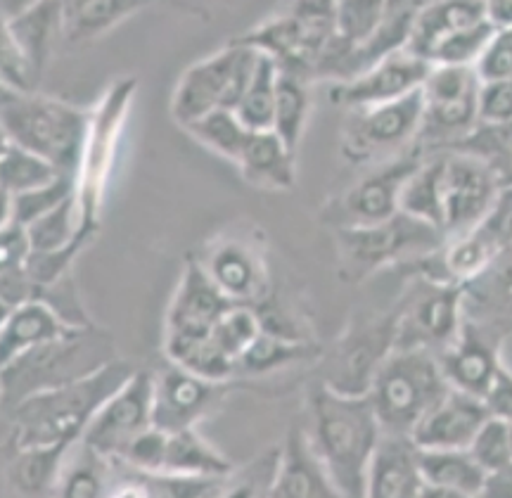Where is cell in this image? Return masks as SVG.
Listing matches in <instances>:
<instances>
[{"label":"cell","instance_id":"e0dca14e","mask_svg":"<svg viewBox=\"0 0 512 498\" xmlns=\"http://www.w3.org/2000/svg\"><path fill=\"white\" fill-rule=\"evenodd\" d=\"M152 401H155V375L150 370L136 373L98 408L81 442L119 461L138 434L152 427Z\"/></svg>","mask_w":512,"mask_h":498},{"label":"cell","instance_id":"3957f363","mask_svg":"<svg viewBox=\"0 0 512 498\" xmlns=\"http://www.w3.org/2000/svg\"><path fill=\"white\" fill-rule=\"evenodd\" d=\"M0 124L3 138L48 159L64 174L76 176L91 126L86 110L38 91L3 88Z\"/></svg>","mask_w":512,"mask_h":498},{"label":"cell","instance_id":"9f6ffc18","mask_svg":"<svg viewBox=\"0 0 512 498\" xmlns=\"http://www.w3.org/2000/svg\"><path fill=\"white\" fill-rule=\"evenodd\" d=\"M510 432H512V423H510Z\"/></svg>","mask_w":512,"mask_h":498},{"label":"cell","instance_id":"ee69618b","mask_svg":"<svg viewBox=\"0 0 512 498\" xmlns=\"http://www.w3.org/2000/svg\"><path fill=\"white\" fill-rule=\"evenodd\" d=\"M261 330H264V323L252 304H233L214 325L216 340L235 361L242 359V354L252 347Z\"/></svg>","mask_w":512,"mask_h":498},{"label":"cell","instance_id":"52a82bcc","mask_svg":"<svg viewBox=\"0 0 512 498\" xmlns=\"http://www.w3.org/2000/svg\"><path fill=\"white\" fill-rule=\"evenodd\" d=\"M117 359L110 340H102L95 325L74 330L43 347L31 349L3 366V397L5 406L17 404L38 389L62 385V382L83 378L105 363Z\"/></svg>","mask_w":512,"mask_h":498},{"label":"cell","instance_id":"d6986e66","mask_svg":"<svg viewBox=\"0 0 512 498\" xmlns=\"http://www.w3.org/2000/svg\"><path fill=\"white\" fill-rule=\"evenodd\" d=\"M430 72V62L422 60L420 55L411 53L408 48H403L377 60L375 65H370L356 79L332 83L330 100L335 105H342L344 110L384 105V102L401 100L406 95L422 91Z\"/></svg>","mask_w":512,"mask_h":498},{"label":"cell","instance_id":"5bb4252c","mask_svg":"<svg viewBox=\"0 0 512 498\" xmlns=\"http://www.w3.org/2000/svg\"><path fill=\"white\" fill-rule=\"evenodd\" d=\"M425 152L418 148L380 162L373 171L349 185L342 195L323 207V221L335 228L375 226L401 212V190Z\"/></svg>","mask_w":512,"mask_h":498},{"label":"cell","instance_id":"30bf717a","mask_svg":"<svg viewBox=\"0 0 512 498\" xmlns=\"http://www.w3.org/2000/svg\"><path fill=\"white\" fill-rule=\"evenodd\" d=\"M335 36V0H292L285 15L259 24L242 41L271 55L283 72L316 81L318 62Z\"/></svg>","mask_w":512,"mask_h":498},{"label":"cell","instance_id":"4fadbf2b","mask_svg":"<svg viewBox=\"0 0 512 498\" xmlns=\"http://www.w3.org/2000/svg\"><path fill=\"white\" fill-rule=\"evenodd\" d=\"M399 337V306L387 314L368 316L344 332L323 359L325 385L344 394H368Z\"/></svg>","mask_w":512,"mask_h":498},{"label":"cell","instance_id":"ac0fdd59","mask_svg":"<svg viewBox=\"0 0 512 498\" xmlns=\"http://www.w3.org/2000/svg\"><path fill=\"white\" fill-rule=\"evenodd\" d=\"M230 382H216L169 361L155 373L152 423L166 432L200 427L211 418L228 394Z\"/></svg>","mask_w":512,"mask_h":498},{"label":"cell","instance_id":"2e32d148","mask_svg":"<svg viewBox=\"0 0 512 498\" xmlns=\"http://www.w3.org/2000/svg\"><path fill=\"white\" fill-rule=\"evenodd\" d=\"M501 178L484 159L463 150H444L441 214L446 238L479 226L501 193Z\"/></svg>","mask_w":512,"mask_h":498},{"label":"cell","instance_id":"44dd1931","mask_svg":"<svg viewBox=\"0 0 512 498\" xmlns=\"http://www.w3.org/2000/svg\"><path fill=\"white\" fill-rule=\"evenodd\" d=\"M214 285L235 304H261L268 295V266L264 252L235 235L216 238L197 257Z\"/></svg>","mask_w":512,"mask_h":498},{"label":"cell","instance_id":"f1b7e54d","mask_svg":"<svg viewBox=\"0 0 512 498\" xmlns=\"http://www.w3.org/2000/svg\"><path fill=\"white\" fill-rule=\"evenodd\" d=\"M238 169L245 181L264 193H290L297 183V150L273 129L254 131Z\"/></svg>","mask_w":512,"mask_h":498},{"label":"cell","instance_id":"b9f144b4","mask_svg":"<svg viewBox=\"0 0 512 498\" xmlns=\"http://www.w3.org/2000/svg\"><path fill=\"white\" fill-rule=\"evenodd\" d=\"M76 195V176L74 174H62L55 178L53 183L43 185V188L29 190V193L8 197L3 195V226L12 223V226L27 228L29 223L41 219L43 214L53 212L55 207H60L64 200Z\"/></svg>","mask_w":512,"mask_h":498},{"label":"cell","instance_id":"8d00e7d4","mask_svg":"<svg viewBox=\"0 0 512 498\" xmlns=\"http://www.w3.org/2000/svg\"><path fill=\"white\" fill-rule=\"evenodd\" d=\"M313 81L306 76L283 72L280 69L278 95H275V112H273V131L290 145L292 150L302 143L306 121H309L313 95Z\"/></svg>","mask_w":512,"mask_h":498},{"label":"cell","instance_id":"ab89813d","mask_svg":"<svg viewBox=\"0 0 512 498\" xmlns=\"http://www.w3.org/2000/svg\"><path fill=\"white\" fill-rule=\"evenodd\" d=\"M0 169H3V195L8 197L43 188V185L53 183L55 178L64 174L53 162L22 148V145L12 143L8 138H3Z\"/></svg>","mask_w":512,"mask_h":498},{"label":"cell","instance_id":"f35d334b","mask_svg":"<svg viewBox=\"0 0 512 498\" xmlns=\"http://www.w3.org/2000/svg\"><path fill=\"white\" fill-rule=\"evenodd\" d=\"M389 0H335V29L339 41L349 48V60L344 65L342 83L347 79L351 57L363 50L380 31L384 17H387Z\"/></svg>","mask_w":512,"mask_h":498},{"label":"cell","instance_id":"7402d4cb","mask_svg":"<svg viewBox=\"0 0 512 498\" xmlns=\"http://www.w3.org/2000/svg\"><path fill=\"white\" fill-rule=\"evenodd\" d=\"M233 304L207 276L197 257L185 261L166 314L164 335H207Z\"/></svg>","mask_w":512,"mask_h":498},{"label":"cell","instance_id":"d590c367","mask_svg":"<svg viewBox=\"0 0 512 498\" xmlns=\"http://www.w3.org/2000/svg\"><path fill=\"white\" fill-rule=\"evenodd\" d=\"M441 178H444V152H430L422 157L401 190V212L444 231Z\"/></svg>","mask_w":512,"mask_h":498},{"label":"cell","instance_id":"f907efd6","mask_svg":"<svg viewBox=\"0 0 512 498\" xmlns=\"http://www.w3.org/2000/svg\"><path fill=\"white\" fill-rule=\"evenodd\" d=\"M41 74L31 65L29 57L15 46V41L3 34V88L12 91H36Z\"/></svg>","mask_w":512,"mask_h":498},{"label":"cell","instance_id":"7bdbcfd3","mask_svg":"<svg viewBox=\"0 0 512 498\" xmlns=\"http://www.w3.org/2000/svg\"><path fill=\"white\" fill-rule=\"evenodd\" d=\"M484 159L503 185H512V121L510 124H479L456 148Z\"/></svg>","mask_w":512,"mask_h":498},{"label":"cell","instance_id":"7c38bea8","mask_svg":"<svg viewBox=\"0 0 512 498\" xmlns=\"http://www.w3.org/2000/svg\"><path fill=\"white\" fill-rule=\"evenodd\" d=\"M342 126V155L351 164L387 162L418 148L422 129V91L373 107L347 110Z\"/></svg>","mask_w":512,"mask_h":498},{"label":"cell","instance_id":"e575fe53","mask_svg":"<svg viewBox=\"0 0 512 498\" xmlns=\"http://www.w3.org/2000/svg\"><path fill=\"white\" fill-rule=\"evenodd\" d=\"M117 487V463L105 458L91 446L76 442L64 465L57 496L98 498L114 496Z\"/></svg>","mask_w":512,"mask_h":498},{"label":"cell","instance_id":"7dc6e473","mask_svg":"<svg viewBox=\"0 0 512 498\" xmlns=\"http://www.w3.org/2000/svg\"><path fill=\"white\" fill-rule=\"evenodd\" d=\"M166 444H169V432L152 425L133 439L131 446H128L117 463H124L131 470L143 472V475H155V472L164 470Z\"/></svg>","mask_w":512,"mask_h":498},{"label":"cell","instance_id":"f546056e","mask_svg":"<svg viewBox=\"0 0 512 498\" xmlns=\"http://www.w3.org/2000/svg\"><path fill=\"white\" fill-rule=\"evenodd\" d=\"M3 34L12 38L15 46L29 57L36 72L43 74L50 55H53L57 36L64 34L62 0H41L27 15L3 24Z\"/></svg>","mask_w":512,"mask_h":498},{"label":"cell","instance_id":"bcb514c9","mask_svg":"<svg viewBox=\"0 0 512 498\" xmlns=\"http://www.w3.org/2000/svg\"><path fill=\"white\" fill-rule=\"evenodd\" d=\"M467 451L477 458L486 472H494L512 461V432L510 423L503 418L491 415L486 423L479 427L477 437L467 446Z\"/></svg>","mask_w":512,"mask_h":498},{"label":"cell","instance_id":"9c48e42d","mask_svg":"<svg viewBox=\"0 0 512 498\" xmlns=\"http://www.w3.org/2000/svg\"><path fill=\"white\" fill-rule=\"evenodd\" d=\"M259 57V48L238 38L185 69L171 98V117L176 119V124L188 129L192 121L211 110L219 107L238 110L259 65Z\"/></svg>","mask_w":512,"mask_h":498},{"label":"cell","instance_id":"83f0119b","mask_svg":"<svg viewBox=\"0 0 512 498\" xmlns=\"http://www.w3.org/2000/svg\"><path fill=\"white\" fill-rule=\"evenodd\" d=\"M425 489L420 498L482 496L486 470L467 449H420Z\"/></svg>","mask_w":512,"mask_h":498},{"label":"cell","instance_id":"5b68a950","mask_svg":"<svg viewBox=\"0 0 512 498\" xmlns=\"http://www.w3.org/2000/svg\"><path fill=\"white\" fill-rule=\"evenodd\" d=\"M494 31L486 0H427L406 48L432 67H475Z\"/></svg>","mask_w":512,"mask_h":498},{"label":"cell","instance_id":"816d5d0a","mask_svg":"<svg viewBox=\"0 0 512 498\" xmlns=\"http://www.w3.org/2000/svg\"><path fill=\"white\" fill-rule=\"evenodd\" d=\"M482 399L491 415L512 423V370L505 366V363L498 368L494 382H491L489 389H486Z\"/></svg>","mask_w":512,"mask_h":498},{"label":"cell","instance_id":"f6af8a7d","mask_svg":"<svg viewBox=\"0 0 512 498\" xmlns=\"http://www.w3.org/2000/svg\"><path fill=\"white\" fill-rule=\"evenodd\" d=\"M280 468V446H271L242 470H233L226 480V498L238 496H271Z\"/></svg>","mask_w":512,"mask_h":498},{"label":"cell","instance_id":"484cf974","mask_svg":"<svg viewBox=\"0 0 512 498\" xmlns=\"http://www.w3.org/2000/svg\"><path fill=\"white\" fill-rule=\"evenodd\" d=\"M74 330L79 328L64 321L60 311L48 299L31 297L27 302L17 304L15 309L3 314V328H0L3 366L31 349H38L43 344L72 335Z\"/></svg>","mask_w":512,"mask_h":498},{"label":"cell","instance_id":"d4e9b609","mask_svg":"<svg viewBox=\"0 0 512 498\" xmlns=\"http://www.w3.org/2000/svg\"><path fill=\"white\" fill-rule=\"evenodd\" d=\"M273 498H335L339 491L306 427L292 425L280 446V468Z\"/></svg>","mask_w":512,"mask_h":498},{"label":"cell","instance_id":"603a6c76","mask_svg":"<svg viewBox=\"0 0 512 498\" xmlns=\"http://www.w3.org/2000/svg\"><path fill=\"white\" fill-rule=\"evenodd\" d=\"M489 418L484 399L451 387L427 411L411 437L420 449H467Z\"/></svg>","mask_w":512,"mask_h":498},{"label":"cell","instance_id":"74e56055","mask_svg":"<svg viewBox=\"0 0 512 498\" xmlns=\"http://www.w3.org/2000/svg\"><path fill=\"white\" fill-rule=\"evenodd\" d=\"M185 131L209 152H214V155L228 159L233 164L240 162L242 152H245L249 138L254 133L242 121L240 114L235 110H228V107L207 112L204 117L192 121Z\"/></svg>","mask_w":512,"mask_h":498},{"label":"cell","instance_id":"836d02e7","mask_svg":"<svg viewBox=\"0 0 512 498\" xmlns=\"http://www.w3.org/2000/svg\"><path fill=\"white\" fill-rule=\"evenodd\" d=\"M150 0H62L64 38L72 43L91 41L136 15Z\"/></svg>","mask_w":512,"mask_h":498},{"label":"cell","instance_id":"ffe728a7","mask_svg":"<svg viewBox=\"0 0 512 498\" xmlns=\"http://www.w3.org/2000/svg\"><path fill=\"white\" fill-rule=\"evenodd\" d=\"M505 332L494 323L465 318L456 342L439 354L448 385L482 399L503 366Z\"/></svg>","mask_w":512,"mask_h":498},{"label":"cell","instance_id":"4316f807","mask_svg":"<svg viewBox=\"0 0 512 498\" xmlns=\"http://www.w3.org/2000/svg\"><path fill=\"white\" fill-rule=\"evenodd\" d=\"M74 444L24 446L3 451V489L8 496H57Z\"/></svg>","mask_w":512,"mask_h":498},{"label":"cell","instance_id":"cb8c5ba5","mask_svg":"<svg viewBox=\"0 0 512 498\" xmlns=\"http://www.w3.org/2000/svg\"><path fill=\"white\" fill-rule=\"evenodd\" d=\"M425 489L420 468V446L411 434L382 430L368 465L366 496L420 498Z\"/></svg>","mask_w":512,"mask_h":498},{"label":"cell","instance_id":"60d3db41","mask_svg":"<svg viewBox=\"0 0 512 498\" xmlns=\"http://www.w3.org/2000/svg\"><path fill=\"white\" fill-rule=\"evenodd\" d=\"M278 79H280V65L268 53H261L252 81H249L238 110H235L252 131L273 129Z\"/></svg>","mask_w":512,"mask_h":498},{"label":"cell","instance_id":"11a10c76","mask_svg":"<svg viewBox=\"0 0 512 498\" xmlns=\"http://www.w3.org/2000/svg\"><path fill=\"white\" fill-rule=\"evenodd\" d=\"M41 3V0H3V24L8 22H15L22 15H27L29 10H34L36 5Z\"/></svg>","mask_w":512,"mask_h":498},{"label":"cell","instance_id":"f5cc1de1","mask_svg":"<svg viewBox=\"0 0 512 498\" xmlns=\"http://www.w3.org/2000/svg\"><path fill=\"white\" fill-rule=\"evenodd\" d=\"M484 498H512V461L494 472H486Z\"/></svg>","mask_w":512,"mask_h":498},{"label":"cell","instance_id":"ba28073f","mask_svg":"<svg viewBox=\"0 0 512 498\" xmlns=\"http://www.w3.org/2000/svg\"><path fill=\"white\" fill-rule=\"evenodd\" d=\"M136 88L138 81L131 76L112 83L91 112V126H88L81 164L76 171V197H79L83 226L95 235L100 231L102 204H105L107 185H110L114 162H117L119 140Z\"/></svg>","mask_w":512,"mask_h":498},{"label":"cell","instance_id":"9a60e30c","mask_svg":"<svg viewBox=\"0 0 512 498\" xmlns=\"http://www.w3.org/2000/svg\"><path fill=\"white\" fill-rule=\"evenodd\" d=\"M465 318L467 285L415 278V292L399 304L396 347H418L441 354L456 342Z\"/></svg>","mask_w":512,"mask_h":498},{"label":"cell","instance_id":"681fc988","mask_svg":"<svg viewBox=\"0 0 512 498\" xmlns=\"http://www.w3.org/2000/svg\"><path fill=\"white\" fill-rule=\"evenodd\" d=\"M512 121V76L482 81L479 91V124H510Z\"/></svg>","mask_w":512,"mask_h":498},{"label":"cell","instance_id":"277c9868","mask_svg":"<svg viewBox=\"0 0 512 498\" xmlns=\"http://www.w3.org/2000/svg\"><path fill=\"white\" fill-rule=\"evenodd\" d=\"M451 389L439 354L418 347H396L377 370L368 399L382 430L413 434L427 411Z\"/></svg>","mask_w":512,"mask_h":498},{"label":"cell","instance_id":"4dcf8cb0","mask_svg":"<svg viewBox=\"0 0 512 498\" xmlns=\"http://www.w3.org/2000/svg\"><path fill=\"white\" fill-rule=\"evenodd\" d=\"M320 356L316 342L302 335H287L271 328L261 330L252 347L238 361V375H266L299 363L313 361Z\"/></svg>","mask_w":512,"mask_h":498},{"label":"cell","instance_id":"d6a6232c","mask_svg":"<svg viewBox=\"0 0 512 498\" xmlns=\"http://www.w3.org/2000/svg\"><path fill=\"white\" fill-rule=\"evenodd\" d=\"M233 463L200 434V427L169 432L166 461L162 472L190 477H228Z\"/></svg>","mask_w":512,"mask_h":498},{"label":"cell","instance_id":"1f68e13d","mask_svg":"<svg viewBox=\"0 0 512 498\" xmlns=\"http://www.w3.org/2000/svg\"><path fill=\"white\" fill-rule=\"evenodd\" d=\"M166 361L216 382L238 378V361L221 347L214 330L207 335H164Z\"/></svg>","mask_w":512,"mask_h":498},{"label":"cell","instance_id":"8fae6325","mask_svg":"<svg viewBox=\"0 0 512 498\" xmlns=\"http://www.w3.org/2000/svg\"><path fill=\"white\" fill-rule=\"evenodd\" d=\"M479 79L475 67H432L422 86V129L418 150L456 148L479 126Z\"/></svg>","mask_w":512,"mask_h":498},{"label":"cell","instance_id":"db71d44e","mask_svg":"<svg viewBox=\"0 0 512 498\" xmlns=\"http://www.w3.org/2000/svg\"><path fill=\"white\" fill-rule=\"evenodd\" d=\"M486 10L496 27H512V0H486Z\"/></svg>","mask_w":512,"mask_h":498},{"label":"cell","instance_id":"8992f818","mask_svg":"<svg viewBox=\"0 0 512 498\" xmlns=\"http://www.w3.org/2000/svg\"><path fill=\"white\" fill-rule=\"evenodd\" d=\"M335 242L342 278L358 283L387 266H403L437 252L446 242V233L399 212L375 226L335 228Z\"/></svg>","mask_w":512,"mask_h":498},{"label":"cell","instance_id":"7a4b0ae2","mask_svg":"<svg viewBox=\"0 0 512 498\" xmlns=\"http://www.w3.org/2000/svg\"><path fill=\"white\" fill-rule=\"evenodd\" d=\"M306 430L339 496H366L368 465L382 425L368 394H344L318 382L306 401Z\"/></svg>","mask_w":512,"mask_h":498},{"label":"cell","instance_id":"c3c4849f","mask_svg":"<svg viewBox=\"0 0 512 498\" xmlns=\"http://www.w3.org/2000/svg\"><path fill=\"white\" fill-rule=\"evenodd\" d=\"M475 69L482 81L512 76V27H496Z\"/></svg>","mask_w":512,"mask_h":498},{"label":"cell","instance_id":"6da1fadb","mask_svg":"<svg viewBox=\"0 0 512 498\" xmlns=\"http://www.w3.org/2000/svg\"><path fill=\"white\" fill-rule=\"evenodd\" d=\"M136 373L128 361L114 359L83 378L38 389L5 406L3 451L24 446L76 444L98 408Z\"/></svg>","mask_w":512,"mask_h":498}]
</instances>
